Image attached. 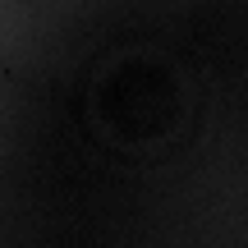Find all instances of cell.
<instances>
[{
    "label": "cell",
    "instance_id": "1",
    "mask_svg": "<svg viewBox=\"0 0 248 248\" xmlns=\"http://www.w3.org/2000/svg\"><path fill=\"white\" fill-rule=\"evenodd\" d=\"M188 106L184 74L152 51H129L106 64L92 88V120L120 147H152L179 129Z\"/></svg>",
    "mask_w": 248,
    "mask_h": 248
}]
</instances>
